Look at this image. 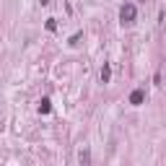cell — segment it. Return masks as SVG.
Instances as JSON below:
<instances>
[{"instance_id": "6da1fadb", "label": "cell", "mask_w": 166, "mask_h": 166, "mask_svg": "<svg viewBox=\"0 0 166 166\" xmlns=\"http://www.w3.org/2000/svg\"><path fill=\"white\" fill-rule=\"evenodd\" d=\"M132 18H135V8L132 5H125V8H122V21H127V24H130Z\"/></svg>"}]
</instances>
